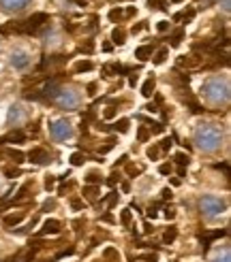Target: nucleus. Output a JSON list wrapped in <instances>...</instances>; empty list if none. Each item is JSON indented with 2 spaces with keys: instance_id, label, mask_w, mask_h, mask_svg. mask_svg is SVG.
Segmentation results:
<instances>
[{
  "instance_id": "obj_13",
  "label": "nucleus",
  "mask_w": 231,
  "mask_h": 262,
  "mask_svg": "<svg viewBox=\"0 0 231 262\" xmlns=\"http://www.w3.org/2000/svg\"><path fill=\"white\" fill-rule=\"evenodd\" d=\"M154 88H157V79H154V77H148L146 83L141 85V96L150 98V96H152V92H154Z\"/></svg>"
},
{
  "instance_id": "obj_44",
  "label": "nucleus",
  "mask_w": 231,
  "mask_h": 262,
  "mask_svg": "<svg viewBox=\"0 0 231 262\" xmlns=\"http://www.w3.org/2000/svg\"><path fill=\"white\" fill-rule=\"evenodd\" d=\"M105 258H118V252H116L113 247H107V250H105Z\"/></svg>"
},
{
  "instance_id": "obj_8",
  "label": "nucleus",
  "mask_w": 231,
  "mask_h": 262,
  "mask_svg": "<svg viewBox=\"0 0 231 262\" xmlns=\"http://www.w3.org/2000/svg\"><path fill=\"white\" fill-rule=\"evenodd\" d=\"M11 67L13 69H17V71H24V69H28L30 67V56L26 54V51H22V49H17V51H13L11 54Z\"/></svg>"
},
{
  "instance_id": "obj_5",
  "label": "nucleus",
  "mask_w": 231,
  "mask_h": 262,
  "mask_svg": "<svg viewBox=\"0 0 231 262\" xmlns=\"http://www.w3.org/2000/svg\"><path fill=\"white\" fill-rule=\"evenodd\" d=\"M199 211H201L203 217L214 220V217L223 215L227 211V203L223 199H218V196H214V194H208V196H203V199H199Z\"/></svg>"
},
{
  "instance_id": "obj_57",
  "label": "nucleus",
  "mask_w": 231,
  "mask_h": 262,
  "mask_svg": "<svg viewBox=\"0 0 231 262\" xmlns=\"http://www.w3.org/2000/svg\"><path fill=\"white\" fill-rule=\"evenodd\" d=\"M223 9H225V11H229V0H223Z\"/></svg>"
},
{
  "instance_id": "obj_36",
  "label": "nucleus",
  "mask_w": 231,
  "mask_h": 262,
  "mask_svg": "<svg viewBox=\"0 0 231 262\" xmlns=\"http://www.w3.org/2000/svg\"><path fill=\"white\" fill-rule=\"evenodd\" d=\"M171 145H174V143H171V139H163V141H161V147H159V149H161V151H167V149H169Z\"/></svg>"
},
{
  "instance_id": "obj_21",
  "label": "nucleus",
  "mask_w": 231,
  "mask_h": 262,
  "mask_svg": "<svg viewBox=\"0 0 231 262\" xmlns=\"http://www.w3.org/2000/svg\"><path fill=\"white\" fill-rule=\"evenodd\" d=\"M176 237H178V228L176 226H169V230H165V234H163V241L169 245V243L176 241Z\"/></svg>"
},
{
  "instance_id": "obj_33",
  "label": "nucleus",
  "mask_w": 231,
  "mask_h": 262,
  "mask_svg": "<svg viewBox=\"0 0 231 262\" xmlns=\"http://www.w3.org/2000/svg\"><path fill=\"white\" fill-rule=\"evenodd\" d=\"M148 5H150V9L152 7H159V9H167V3H165V0H148Z\"/></svg>"
},
{
  "instance_id": "obj_54",
  "label": "nucleus",
  "mask_w": 231,
  "mask_h": 262,
  "mask_svg": "<svg viewBox=\"0 0 231 262\" xmlns=\"http://www.w3.org/2000/svg\"><path fill=\"white\" fill-rule=\"evenodd\" d=\"M54 205H56L54 201H49V203H45V205H43V209H51V207H54Z\"/></svg>"
},
{
  "instance_id": "obj_48",
  "label": "nucleus",
  "mask_w": 231,
  "mask_h": 262,
  "mask_svg": "<svg viewBox=\"0 0 231 262\" xmlns=\"http://www.w3.org/2000/svg\"><path fill=\"white\" fill-rule=\"evenodd\" d=\"M71 205H73V209H82V207H84V203H82L80 199H73V201H71Z\"/></svg>"
},
{
  "instance_id": "obj_30",
  "label": "nucleus",
  "mask_w": 231,
  "mask_h": 262,
  "mask_svg": "<svg viewBox=\"0 0 231 262\" xmlns=\"http://www.w3.org/2000/svg\"><path fill=\"white\" fill-rule=\"evenodd\" d=\"M176 162L180 164V166H188V162H190V158L186 154H176Z\"/></svg>"
},
{
  "instance_id": "obj_41",
  "label": "nucleus",
  "mask_w": 231,
  "mask_h": 262,
  "mask_svg": "<svg viewBox=\"0 0 231 262\" xmlns=\"http://www.w3.org/2000/svg\"><path fill=\"white\" fill-rule=\"evenodd\" d=\"M120 179V175L118 173H111L109 175V179H107V186H116V181H118Z\"/></svg>"
},
{
  "instance_id": "obj_32",
  "label": "nucleus",
  "mask_w": 231,
  "mask_h": 262,
  "mask_svg": "<svg viewBox=\"0 0 231 262\" xmlns=\"http://www.w3.org/2000/svg\"><path fill=\"white\" fill-rule=\"evenodd\" d=\"M146 28H148V21H139L137 26H133V28H131V32L133 34H139L141 30H146Z\"/></svg>"
},
{
  "instance_id": "obj_51",
  "label": "nucleus",
  "mask_w": 231,
  "mask_h": 262,
  "mask_svg": "<svg viewBox=\"0 0 231 262\" xmlns=\"http://www.w3.org/2000/svg\"><path fill=\"white\" fill-rule=\"evenodd\" d=\"M167 28H169V21H159V30L161 32H165Z\"/></svg>"
},
{
  "instance_id": "obj_11",
  "label": "nucleus",
  "mask_w": 231,
  "mask_h": 262,
  "mask_svg": "<svg viewBox=\"0 0 231 262\" xmlns=\"http://www.w3.org/2000/svg\"><path fill=\"white\" fill-rule=\"evenodd\" d=\"M58 232H60V222L58 220H47L43 224V228L38 230L36 234L38 237H45V234H58Z\"/></svg>"
},
{
  "instance_id": "obj_47",
  "label": "nucleus",
  "mask_w": 231,
  "mask_h": 262,
  "mask_svg": "<svg viewBox=\"0 0 231 262\" xmlns=\"http://www.w3.org/2000/svg\"><path fill=\"white\" fill-rule=\"evenodd\" d=\"M88 94H90V96L97 94V83H88Z\"/></svg>"
},
{
  "instance_id": "obj_38",
  "label": "nucleus",
  "mask_w": 231,
  "mask_h": 262,
  "mask_svg": "<svg viewBox=\"0 0 231 262\" xmlns=\"http://www.w3.org/2000/svg\"><path fill=\"white\" fill-rule=\"evenodd\" d=\"M126 171H128V175H137V173H141V166H133V164H128V166H126Z\"/></svg>"
},
{
  "instance_id": "obj_31",
  "label": "nucleus",
  "mask_w": 231,
  "mask_h": 262,
  "mask_svg": "<svg viewBox=\"0 0 231 262\" xmlns=\"http://www.w3.org/2000/svg\"><path fill=\"white\" fill-rule=\"evenodd\" d=\"M120 17H122V9H120V7H118V9H111V11H109V19H111V21L120 19Z\"/></svg>"
},
{
  "instance_id": "obj_29",
  "label": "nucleus",
  "mask_w": 231,
  "mask_h": 262,
  "mask_svg": "<svg viewBox=\"0 0 231 262\" xmlns=\"http://www.w3.org/2000/svg\"><path fill=\"white\" fill-rule=\"evenodd\" d=\"M86 181L90 183V186H97V183H101L103 179H101V175H99V173H88V177H86Z\"/></svg>"
},
{
  "instance_id": "obj_49",
  "label": "nucleus",
  "mask_w": 231,
  "mask_h": 262,
  "mask_svg": "<svg viewBox=\"0 0 231 262\" xmlns=\"http://www.w3.org/2000/svg\"><path fill=\"white\" fill-rule=\"evenodd\" d=\"M71 254H75V250H73V247H69V250H67V252H62V254H58V256H56V260H58V258H64V256H71Z\"/></svg>"
},
{
  "instance_id": "obj_28",
  "label": "nucleus",
  "mask_w": 231,
  "mask_h": 262,
  "mask_svg": "<svg viewBox=\"0 0 231 262\" xmlns=\"http://www.w3.org/2000/svg\"><path fill=\"white\" fill-rule=\"evenodd\" d=\"M120 222H122V226L131 224V209H124V211L120 213Z\"/></svg>"
},
{
  "instance_id": "obj_58",
  "label": "nucleus",
  "mask_w": 231,
  "mask_h": 262,
  "mask_svg": "<svg viewBox=\"0 0 231 262\" xmlns=\"http://www.w3.org/2000/svg\"><path fill=\"white\" fill-rule=\"evenodd\" d=\"M174 3H182V0H174Z\"/></svg>"
},
{
  "instance_id": "obj_18",
  "label": "nucleus",
  "mask_w": 231,
  "mask_h": 262,
  "mask_svg": "<svg viewBox=\"0 0 231 262\" xmlns=\"http://www.w3.org/2000/svg\"><path fill=\"white\" fill-rule=\"evenodd\" d=\"M94 69V64L90 62V60H80L75 64V73H88V71H92Z\"/></svg>"
},
{
  "instance_id": "obj_46",
  "label": "nucleus",
  "mask_w": 231,
  "mask_h": 262,
  "mask_svg": "<svg viewBox=\"0 0 231 262\" xmlns=\"http://www.w3.org/2000/svg\"><path fill=\"white\" fill-rule=\"evenodd\" d=\"M161 196H163V201H167V199L171 201V190H169V188H165V190L161 192Z\"/></svg>"
},
{
  "instance_id": "obj_19",
  "label": "nucleus",
  "mask_w": 231,
  "mask_h": 262,
  "mask_svg": "<svg viewBox=\"0 0 231 262\" xmlns=\"http://www.w3.org/2000/svg\"><path fill=\"white\" fill-rule=\"evenodd\" d=\"M7 154H9V158L15 162V164H22V162L26 160V154L20 151V149H7Z\"/></svg>"
},
{
  "instance_id": "obj_3",
  "label": "nucleus",
  "mask_w": 231,
  "mask_h": 262,
  "mask_svg": "<svg viewBox=\"0 0 231 262\" xmlns=\"http://www.w3.org/2000/svg\"><path fill=\"white\" fill-rule=\"evenodd\" d=\"M45 26H49V15H47V13H32L28 19L17 21L15 26H9V28H5V30L24 32V34H36L38 30H43Z\"/></svg>"
},
{
  "instance_id": "obj_42",
  "label": "nucleus",
  "mask_w": 231,
  "mask_h": 262,
  "mask_svg": "<svg viewBox=\"0 0 231 262\" xmlns=\"http://www.w3.org/2000/svg\"><path fill=\"white\" fill-rule=\"evenodd\" d=\"M137 139H139L141 143H144V141L148 139V133H146V128H139V133H137Z\"/></svg>"
},
{
  "instance_id": "obj_25",
  "label": "nucleus",
  "mask_w": 231,
  "mask_h": 262,
  "mask_svg": "<svg viewBox=\"0 0 231 262\" xmlns=\"http://www.w3.org/2000/svg\"><path fill=\"white\" fill-rule=\"evenodd\" d=\"M146 156L150 160H157L159 156H161V149H159V145H152V147H148V151H146Z\"/></svg>"
},
{
  "instance_id": "obj_45",
  "label": "nucleus",
  "mask_w": 231,
  "mask_h": 262,
  "mask_svg": "<svg viewBox=\"0 0 231 262\" xmlns=\"http://www.w3.org/2000/svg\"><path fill=\"white\" fill-rule=\"evenodd\" d=\"M113 115H116V107H107L105 109V120H111Z\"/></svg>"
},
{
  "instance_id": "obj_17",
  "label": "nucleus",
  "mask_w": 231,
  "mask_h": 262,
  "mask_svg": "<svg viewBox=\"0 0 231 262\" xmlns=\"http://www.w3.org/2000/svg\"><path fill=\"white\" fill-rule=\"evenodd\" d=\"M26 217V213L24 211H20V213H13V215H7L5 217V226H15V224H20V222Z\"/></svg>"
},
{
  "instance_id": "obj_20",
  "label": "nucleus",
  "mask_w": 231,
  "mask_h": 262,
  "mask_svg": "<svg viewBox=\"0 0 231 262\" xmlns=\"http://www.w3.org/2000/svg\"><path fill=\"white\" fill-rule=\"evenodd\" d=\"M124 38H126V32H124L122 28H116V30L111 32V41H113L116 45H122V43H124Z\"/></svg>"
},
{
  "instance_id": "obj_15",
  "label": "nucleus",
  "mask_w": 231,
  "mask_h": 262,
  "mask_svg": "<svg viewBox=\"0 0 231 262\" xmlns=\"http://www.w3.org/2000/svg\"><path fill=\"white\" fill-rule=\"evenodd\" d=\"M152 49H154L152 45H141V47L135 51V58H139L141 62H144V60H148V58L152 56Z\"/></svg>"
},
{
  "instance_id": "obj_10",
  "label": "nucleus",
  "mask_w": 231,
  "mask_h": 262,
  "mask_svg": "<svg viewBox=\"0 0 231 262\" xmlns=\"http://www.w3.org/2000/svg\"><path fill=\"white\" fill-rule=\"evenodd\" d=\"M26 5H28V0H0V7H3V11H7V13L22 11Z\"/></svg>"
},
{
  "instance_id": "obj_1",
  "label": "nucleus",
  "mask_w": 231,
  "mask_h": 262,
  "mask_svg": "<svg viewBox=\"0 0 231 262\" xmlns=\"http://www.w3.org/2000/svg\"><path fill=\"white\" fill-rule=\"evenodd\" d=\"M195 145L203 154H214L223 145V130L216 124H199L195 128Z\"/></svg>"
},
{
  "instance_id": "obj_34",
  "label": "nucleus",
  "mask_w": 231,
  "mask_h": 262,
  "mask_svg": "<svg viewBox=\"0 0 231 262\" xmlns=\"http://www.w3.org/2000/svg\"><path fill=\"white\" fill-rule=\"evenodd\" d=\"M116 201H118V192H109V196H107V199L103 201V203H107L109 207H113V205H116Z\"/></svg>"
},
{
  "instance_id": "obj_39",
  "label": "nucleus",
  "mask_w": 231,
  "mask_h": 262,
  "mask_svg": "<svg viewBox=\"0 0 231 262\" xmlns=\"http://www.w3.org/2000/svg\"><path fill=\"white\" fill-rule=\"evenodd\" d=\"M54 183H56L54 175H47V179H45V188H47V190H51V188H54Z\"/></svg>"
},
{
  "instance_id": "obj_37",
  "label": "nucleus",
  "mask_w": 231,
  "mask_h": 262,
  "mask_svg": "<svg viewBox=\"0 0 231 262\" xmlns=\"http://www.w3.org/2000/svg\"><path fill=\"white\" fill-rule=\"evenodd\" d=\"M159 173H161V175H169V173H171V164H161V166H159Z\"/></svg>"
},
{
  "instance_id": "obj_9",
  "label": "nucleus",
  "mask_w": 231,
  "mask_h": 262,
  "mask_svg": "<svg viewBox=\"0 0 231 262\" xmlns=\"http://www.w3.org/2000/svg\"><path fill=\"white\" fill-rule=\"evenodd\" d=\"M30 162H34V164H49L51 162V156H49V151L47 149H43V147H32L30 151H28V156H26Z\"/></svg>"
},
{
  "instance_id": "obj_52",
  "label": "nucleus",
  "mask_w": 231,
  "mask_h": 262,
  "mask_svg": "<svg viewBox=\"0 0 231 262\" xmlns=\"http://www.w3.org/2000/svg\"><path fill=\"white\" fill-rule=\"evenodd\" d=\"M101 220H103V222H107V224H111V222H113V215H111V213H105Z\"/></svg>"
},
{
  "instance_id": "obj_35",
  "label": "nucleus",
  "mask_w": 231,
  "mask_h": 262,
  "mask_svg": "<svg viewBox=\"0 0 231 262\" xmlns=\"http://www.w3.org/2000/svg\"><path fill=\"white\" fill-rule=\"evenodd\" d=\"M180 41H182V32L178 30V32L171 36V47H178V45H180Z\"/></svg>"
},
{
  "instance_id": "obj_22",
  "label": "nucleus",
  "mask_w": 231,
  "mask_h": 262,
  "mask_svg": "<svg viewBox=\"0 0 231 262\" xmlns=\"http://www.w3.org/2000/svg\"><path fill=\"white\" fill-rule=\"evenodd\" d=\"M109 130H116V133H128V120H118L113 126H109Z\"/></svg>"
},
{
  "instance_id": "obj_12",
  "label": "nucleus",
  "mask_w": 231,
  "mask_h": 262,
  "mask_svg": "<svg viewBox=\"0 0 231 262\" xmlns=\"http://www.w3.org/2000/svg\"><path fill=\"white\" fill-rule=\"evenodd\" d=\"M24 139H26V135L17 128V130H11L7 137L0 139V145H3V143H24Z\"/></svg>"
},
{
  "instance_id": "obj_14",
  "label": "nucleus",
  "mask_w": 231,
  "mask_h": 262,
  "mask_svg": "<svg viewBox=\"0 0 231 262\" xmlns=\"http://www.w3.org/2000/svg\"><path fill=\"white\" fill-rule=\"evenodd\" d=\"M225 234H227V230H214V232H208V234H205V239L201 237V241H203V250H208L212 239H221V237H225Z\"/></svg>"
},
{
  "instance_id": "obj_6",
  "label": "nucleus",
  "mask_w": 231,
  "mask_h": 262,
  "mask_svg": "<svg viewBox=\"0 0 231 262\" xmlns=\"http://www.w3.org/2000/svg\"><path fill=\"white\" fill-rule=\"evenodd\" d=\"M49 135L54 137V141H69L73 137V126L69 120L60 117V120L49 122Z\"/></svg>"
},
{
  "instance_id": "obj_23",
  "label": "nucleus",
  "mask_w": 231,
  "mask_h": 262,
  "mask_svg": "<svg viewBox=\"0 0 231 262\" xmlns=\"http://www.w3.org/2000/svg\"><path fill=\"white\" fill-rule=\"evenodd\" d=\"M113 145H116V137H109V139L105 141V145L99 147V154H107V151H111V149H113Z\"/></svg>"
},
{
  "instance_id": "obj_4",
  "label": "nucleus",
  "mask_w": 231,
  "mask_h": 262,
  "mask_svg": "<svg viewBox=\"0 0 231 262\" xmlns=\"http://www.w3.org/2000/svg\"><path fill=\"white\" fill-rule=\"evenodd\" d=\"M51 102L64 111H77L82 104V94L75 88H58V92L51 96Z\"/></svg>"
},
{
  "instance_id": "obj_59",
  "label": "nucleus",
  "mask_w": 231,
  "mask_h": 262,
  "mask_svg": "<svg viewBox=\"0 0 231 262\" xmlns=\"http://www.w3.org/2000/svg\"><path fill=\"white\" fill-rule=\"evenodd\" d=\"M20 262H26V260H20Z\"/></svg>"
},
{
  "instance_id": "obj_43",
  "label": "nucleus",
  "mask_w": 231,
  "mask_h": 262,
  "mask_svg": "<svg viewBox=\"0 0 231 262\" xmlns=\"http://www.w3.org/2000/svg\"><path fill=\"white\" fill-rule=\"evenodd\" d=\"M165 217H167V220H174V217H176V211H174L171 207H165Z\"/></svg>"
},
{
  "instance_id": "obj_40",
  "label": "nucleus",
  "mask_w": 231,
  "mask_h": 262,
  "mask_svg": "<svg viewBox=\"0 0 231 262\" xmlns=\"http://www.w3.org/2000/svg\"><path fill=\"white\" fill-rule=\"evenodd\" d=\"M157 207H159V203H157V205H150V207H148V217H152V220L157 217Z\"/></svg>"
},
{
  "instance_id": "obj_56",
  "label": "nucleus",
  "mask_w": 231,
  "mask_h": 262,
  "mask_svg": "<svg viewBox=\"0 0 231 262\" xmlns=\"http://www.w3.org/2000/svg\"><path fill=\"white\" fill-rule=\"evenodd\" d=\"M111 49H113V47H111L109 43H105V45H103V51H111Z\"/></svg>"
},
{
  "instance_id": "obj_55",
  "label": "nucleus",
  "mask_w": 231,
  "mask_h": 262,
  "mask_svg": "<svg viewBox=\"0 0 231 262\" xmlns=\"http://www.w3.org/2000/svg\"><path fill=\"white\" fill-rule=\"evenodd\" d=\"M144 230H146V232H148V234H150V232H154V228H152V226H150V224H146V226H144Z\"/></svg>"
},
{
  "instance_id": "obj_7",
  "label": "nucleus",
  "mask_w": 231,
  "mask_h": 262,
  "mask_svg": "<svg viewBox=\"0 0 231 262\" xmlns=\"http://www.w3.org/2000/svg\"><path fill=\"white\" fill-rule=\"evenodd\" d=\"M26 111H24V107H20V104H13V107L9 109V115H7V124L9 126H13V128H20L24 122H26Z\"/></svg>"
},
{
  "instance_id": "obj_53",
  "label": "nucleus",
  "mask_w": 231,
  "mask_h": 262,
  "mask_svg": "<svg viewBox=\"0 0 231 262\" xmlns=\"http://www.w3.org/2000/svg\"><path fill=\"white\" fill-rule=\"evenodd\" d=\"M128 83H131V88H135V83H137V75H135V73L131 75V79H128Z\"/></svg>"
},
{
  "instance_id": "obj_27",
  "label": "nucleus",
  "mask_w": 231,
  "mask_h": 262,
  "mask_svg": "<svg viewBox=\"0 0 231 262\" xmlns=\"http://www.w3.org/2000/svg\"><path fill=\"white\" fill-rule=\"evenodd\" d=\"M214 262H231V254H229V247H225V250H223V254H218V256L214 258Z\"/></svg>"
},
{
  "instance_id": "obj_50",
  "label": "nucleus",
  "mask_w": 231,
  "mask_h": 262,
  "mask_svg": "<svg viewBox=\"0 0 231 262\" xmlns=\"http://www.w3.org/2000/svg\"><path fill=\"white\" fill-rule=\"evenodd\" d=\"M92 47H94V45H92V41H88V43L82 47V51H86V54H90V51H92Z\"/></svg>"
},
{
  "instance_id": "obj_16",
  "label": "nucleus",
  "mask_w": 231,
  "mask_h": 262,
  "mask_svg": "<svg viewBox=\"0 0 231 262\" xmlns=\"http://www.w3.org/2000/svg\"><path fill=\"white\" fill-rule=\"evenodd\" d=\"M84 199L90 201V203H94L99 199V188L97 186H86L84 188Z\"/></svg>"
},
{
  "instance_id": "obj_24",
  "label": "nucleus",
  "mask_w": 231,
  "mask_h": 262,
  "mask_svg": "<svg viewBox=\"0 0 231 262\" xmlns=\"http://www.w3.org/2000/svg\"><path fill=\"white\" fill-rule=\"evenodd\" d=\"M84 162H86V156H84V154L77 151V154L71 156V164H73V166H82Z\"/></svg>"
},
{
  "instance_id": "obj_2",
  "label": "nucleus",
  "mask_w": 231,
  "mask_h": 262,
  "mask_svg": "<svg viewBox=\"0 0 231 262\" xmlns=\"http://www.w3.org/2000/svg\"><path fill=\"white\" fill-rule=\"evenodd\" d=\"M201 92H203V98L210 104H214V107L227 104L229 102V79L227 77H210V79H205Z\"/></svg>"
},
{
  "instance_id": "obj_26",
  "label": "nucleus",
  "mask_w": 231,
  "mask_h": 262,
  "mask_svg": "<svg viewBox=\"0 0 231 262\" xmlns=\"http://www.w3.org/2000/svg\"><path fill=\"white\" fill-rule=\"evenodd\" d=\"M167 54H169V49H165V47H163V49L159 51V54L154 56V64H163V62L167 60Z\"/></svg>"
}]
</instances>
